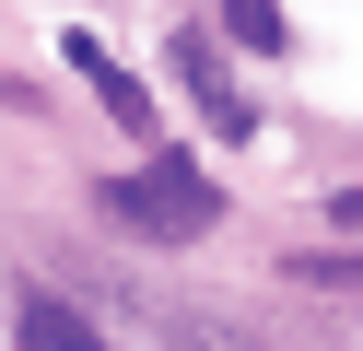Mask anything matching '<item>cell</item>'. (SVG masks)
Wrapping results in <instances>:
<instances>
[{
  "label": "cell",
  "mask_w": 363,
  "mask_h": 351,
  "mask_svg": "<svg viewBox=\"0 0 363 351\" xmlns=\"http://www.w3.org/2000/svg\"><path fill=\"white\" fill-rule=\"evenodd\" d=\"M94 211H106V223H129V234H164V246H176V234H211V223H223V187L199 176L188 152H164V164H141V176H106Z\"/></svg>",
  "instance_id": "1"
},
{
  "label": "cell",
  "mask_w": 363,
  "mask_h": 351,
  "mask_svg": "<svg viewBox=\"0 0 363 351\" xmlns=\"http://www.w3.org/2000/svg\"><path fill=\"white\" fill-rule=\"evenodd\" d=\"M176 70H188V94H199V106H211V129H258V106H246V94H235V70H223V47L211 35H176Z\"/></svg>",
  "instance_id": "2"
},
{
  "label": "cell",
  "mask_w": 363,
  "mask_h": 351,
  "mask_svg": "<svg viewBox=\"0 0 363 351\" xmlns=\"http://www.w3.org/2000/svg\"><path fill=\"white\" fill-rule=\"evenodd\" d=\"M12 340H24V351H106V340H94V316H82V304H59V293H24Z\"/></svg>",
  "instance_id": "3"
},
{
  "label": "cell",
  "mask_w": 363,
  "mask_h": 351,
  "mask_svg": "<svg viewBox=\"0 0 363 351\" xmlns=\"http://www.w3.org/2000/svg\"><path fill=\"white\" fill-rule=\"evenodd\" d=\"M71 70H82V82H94V94H106V117H118V129H152V94H141V82H129V70H118V59H106V47H94V35H71Z\"/></svg>",
  "instance_id": "4"
},
{
  "label": "cell",
  "mask_w": 363,
  "mask_h": 351,
  "mask_svg": "<svg viewBox=\"0 0 363 351\" xmlns=\"http://www.w3.org/2000/svg\"><path fill=\"white\" fill-rule=\"evenodd\" d=\"M223 35H235V47H269V59H281V0H223Z\"/></svg>",
  "instance_id": "5"
},
{
  "label": "cell",
  "mask_w": 363,
  "mask_h": 351,
  "mask_svg": "<svg viewBox=\"0 0 363 351\" xmlns=\"http://www.w3.org/2000/svg\"><path fill=\"white\" fill-rule=\"evenodd\" d=\"M305 281H328V293H363V257H305Z\"/></svg>",
  "instance_id": "6"
}]
</instances>
